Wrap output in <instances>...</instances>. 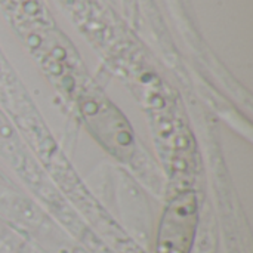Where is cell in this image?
I'll return each instance as SVG.
<instances>
[{"label": "cell", "mask_w": 253, "mask_h": 253, "mask_svg": "<svg viewBox=\"0 0 253 253\" xmlns=\"http://www.w3.org/2000/svg\"><path fill=\"white\" fill-rule=\"evenodd\" d=\"M196 196L188 191L169 206L159 237L160 253H188L196 231Z\"/></svg>", "instance_id": "cell-1"}]
</instances>
